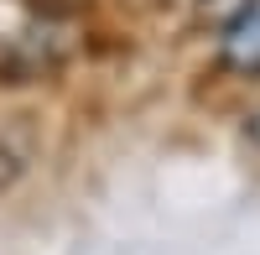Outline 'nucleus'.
I'll use <instances>...</instances> for the list:
<instances>
[{"instance_id":"obj_1","label":"nucleus","mask_w":260,"mask_h":255,"mask_svg":"<svg viewBox=\"0 0 260 255\" xmlns=\"http://www.w3.org/2000/svg\"><path fill=\"white\" fill-rule=\"evenodd\" d=\"M37 151H42V125H37V115H26V110L0 115V193H11V187L31 172Z\"/></svg>"},{"instance_id":"obj_2","label":"nucleus","mask_w":260,"mask_h":255,"mask_svg":"<svg viewBox=\"0 0 260 255\" xmlns=\"http://www.w3.org/2000/svg\"><path fill=\"white\" fill-rule=\"evenodd\" d=\"M37 78H42V62L21 42L0 37V89H21V83H37Z\"/></svg>"},{"instance_id":"obj_3","label":"nucleus","mask_w":260,"mask_h":255,"mask_svg":"<svg viewBox=\"0 0 260 255\" xmlns=\"http://www.w3.org/2000/svg\"><path fill=\"white\" fill-rule=\"evenodd\" d=\"M234 62H240V68H260V21H250V26L234 37Z\"/></svg>"},{"instance_id":"obj_4","label":"nucleus","mask_w":260,"mask_h":255,"mask_svg":"<svg viewBox=\"0 0 260 255\" xmlns=\"http://www.w3.org/2000/svg\"><path fill=\"white\" fill-rule=\"evenodd\" d=\"M245 136H250V141H255V146H260V110H255V115H250V120H245Z\"/></svg>"}]
</instances>
